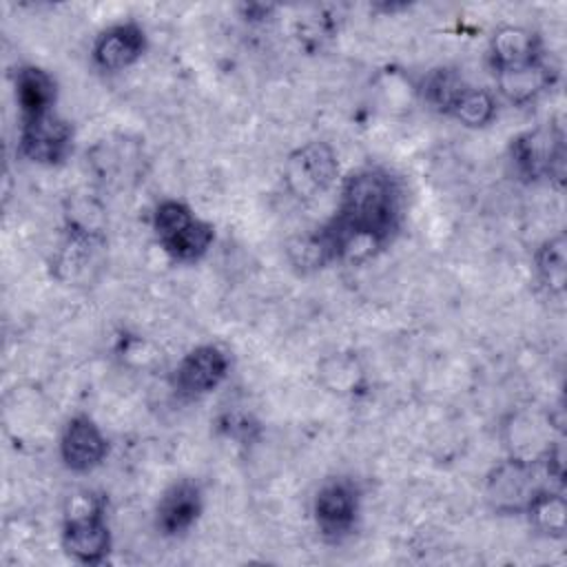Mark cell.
Here are the masks:
<instances>
[{"label":"cell","instance_id":"1","mask_svg":"<svg viewBox=\"0 0 567 567\" xmlns=\"http://www.w3.org/2000/svg\"><path fill=\"white\" fill-rule=\"evenodd\" d=\"M401 224V186L381 166H363L350 173L339 193V204L319 230L332 259H359L383 248Z\"/></svg>","mask_w":567,"mask_h":567},{"label":"cell","instance_id":"2","mask_svg":"<svg viewBox=\"0 0 567 567\" xmlns=\"http://www.w3.org/2000/svg\"><path fill=\"white\" fill-rule=\"evenodd\" d=\"M560 476L563 463L551 450L536 461L509 458L489 472L485 496L501 514H525L545 489H554L551 481L560 483Z\"/></svg>","mask_w":567,"mask_h":567},{"label":"cell","instance_id":"3","mask_svg":"<svg viewBox=\"0 0 567 567\" xmlns=\"http://www.w3.org/2000/svg\"><path fill=\"white\" fill-rule=\"evenodd\" d=\"M509 159L527 182L560 179L565 166V137L556 126H536L512 140Z\"/></svg>","mask_w":567,"mask_h":567},{"label":"cell","instance_id":"4","mask_svg":"<svg viewBox=\"0 0 567 567\" xmlns=\"http://www.w3.org/2000/svg\"><path fill=\"white\" fill-rule=\"evenodd\" d=\"M339 162L330 144L312 140L295 148L284 164V182L292 197L312 202L334 184Z\"/></svg>","mask_w":567,"mask_h":567},{"label":"cell","instance_id":"5","mask_svg":"<svg viewBox=\"0 0 567 567\" xmlns=\"http://www.w3.org/2000/svg\"><path fill=\"white\" fill-rule=\"evenodd\" d=\"M64 551L84 565L102 563L111 551V529L104 518V503L95 496H84V505L66 514L62 527Z\"/></svg>","mask_w":567,"mask_h":567},{"label":"cell","instance_id":"6","mask_svg":"<svg viewBox=\"0 0 567 567\" xmlns=\"http://www.w3.org/2000/svg\"><path fill=\"white\" fill-rule=\"evenodd\" d=\"M18 151L35 164L55 166L73 151V126L53 111L20 120Z\"/></svg>","mask_w":567,"mask_h":567},{"label":"cell","instance_id":"7","mask_svg":"<svg viewBox=\"0 0 567 567\" xmlns=\"http://www.w3.org/2000/svg\"><path fill=\"white\" fill-rule=\"evenodd\" d=\"M312 514L323 538L341 540L357 523L359 489L350 478H330L315 494Z\"/></svg>","mask_w":567,"mask_h":567},{"label":"cell","instance_id":"8","mask_svg":"<svg viewBox=\"0 0 567 567\" xmlns=\"http://www.w3.org/2000/svg\"><path fill=\"white\" fill-rule=\"evenodd\" d=\"M228 374V354L213 343L188 350L173 370V388L177 394L197 399L213 392Z\"/></svg>","mask_w":567,"mask_h":567},{"label":"cell","instance_id":"9","mask_svg":"<svg viewBox=\"0 0 567 567\" xmlns=\"http://www.w3.org/2000/svg\"><path fill=\"white\" fill-rule=\"evenodd\" d=\"M106 439L93 419L78 414L69 419L60 436V456L71 472H91L106 456Z\"/></svg>","mask_w":567,"mask_h":567},{"label":"cell","instance_id":"10","mask_svg":"<svg viewBox=\"0 0 567 567\" xmlns=\"http://www.w3.org/2000/svg\"><path fill=\"white\" fill-rule=\"evenodd\" d=\"M146 51L144 29L135 22H117L104 29L93 42V62L102 71H122L135 64Z\"/></svg>","mask_w":567,"mask_h":567},{"label":"cell","instance_id":"11","mask_svg":"<svg viewBox=\"0 0 567 567\" xmlns=\"http://www.w3.org/2000/svg\"><path fill=\"white\" fill-rule=\"evenodd\" d=\"M202 507H204V501H202L199 485L195 481L182 478L173 483L157 503V509H155L157 529L166 536H179L197 523Z\"/></svg>","mask_w":567,"mask_h":567},{"label":"cell","instance_id":"12","mask_svg":"<svg viewBox=\"0 0 567 567\" xmlns=\"http://www.w3.org/2000/svg\"><path fill=\"white\" fill-rule=\"evenodd\" d=\"M540 40L534 31L516 24H505L489 40V64L494 73L532 64L540 60Z\"/></svg>","mask_w":567,"mask_h":567},{"label":"cell","instance_id":"13","mask_svg":"<svg viewBox=\"0 0 567 567\" xmlns=\"http://www.w3.org/2000/svg\"><path fill=\"white\" fill-rule=\"evenodd\" d=\"M16 104L20 109L22 120L38 117L53 111L55 104V80L49 71L27 64L16 71Z\"/></svg>","mask_w":567,"mask_h":567},{"label":"cell","instance_id":"14","mask_svg":"<svg viewBox=\"0 0 567 567\" xmlns=\"http://www.w3.org/2000/svg\"><path fill=\"white\" fill-rule=\"evenodd\" d=\"M494 75L498 82V91L512 104H527L536 100L551 84V69L543 58L525 66L498 71Z\"/></svg>","mask_w":567,"mask_h":567},{"label":"cell","instance_id":"15","mask_svg":"<svg viewBox=\"0 0 567 567\" xmlns=\"http://www.w3.org/2000/svg\"><path fill=\"white\" fill-rule=\"evenodd\" d=\"M213 239H215L213 226L195 215V217H193L186 226H182L177 233H173L171 237L162 239L159 246H162V250H164L171 259L182 261V264H193V261L202 259V257L208 252Z\"/></svg>","mask_w":567,"mask_h":567},{"label":"cell","instance_id":"16","mask_svg":"<svg viewBox=\"0 0 567 567\" xmlns=\"http://www.w3.org/2000/svg\"><path fill=\"white\" fill-rule=\"evenodd\" d=\"M536 275L540 284L549 290V295H563L565 277H567V241L565 235L558 233L540 244L534 257Z\"/></svg>","mask_w":567,"mask_h":567},{"label":"cell","instance_id":"17","mask_svg":"<svg viewBox=\"0 0 567 567\" xmlns=\"http://www.w3.org/2000/svg\"><path fill=\"white\" fill-rule=\"evenodd\" d=\"M467 86L470 84L463 80L461 73L452 69H432L430 73H425L421 82V93L432 109L450 115V111L454 109V104L458 102Z\"/></svg>","mask_w":567,"mask_h":567},{"label":"cell","instance_id":"18","mask_svg":"<svg viewBox=\"0 0 567 567\" xmlns=\"http://www.w3.org/2000/svg\"><path fill=\"white\" fill-rule=\"evenodd\" d=\"M529 516V523L547 534V536H556L560 538L565 534V514H567V507H565V496L558 489H545L525 512Z\"/></svg>","mask_w":567,"mask_h":567},{"label":"cell","instance_id":"19","mask_svg":"<svg viewBox=\"0 0 567 567\" xmlns=\"http://www.w3.org/2000/svg\"><path fill=\"white\" fill-rule=\"evenodd\" d=\"M450 115L465 126H485L496 115V100L489 91L470 84L450 111Z\"/></svg>","mask_w":567,"mask_h":567}]
</instances>
